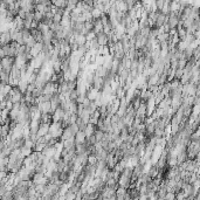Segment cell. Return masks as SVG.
<instances>
[{
  "label": "cell",
  "instance_id": "7a4b0ae2",
  "mask_svg": "<svg viewBox=\"0 0 200 200\" xmlns=\"http://www.w3.org/2000/svg\"><path fill=\"white\" fill-rule=\"evenodd\" d=\"M87 140V135L84 131H79L77 135L75 136V144L76 145H83Z\"/></svg>",
  "mask_w": 200,
  "mask_h": 200
},
{
  "label": "cell",
  "instance_id": "6da1fadb",
  "mask_svg": "<svg viewBox=\"0 0 200 200\" xmlns=\"http://www.w3.org/2000/svg\"><path fill=\"white\" fill-rule=\"evenodd\" d=\"M96 39H97V42L101 47L107 46L109 43V35L104 33V32H101V33L96 34Z\"/></svg>",
  "mask_w": 200,
  "mask_h": 200
}]
</instances>
